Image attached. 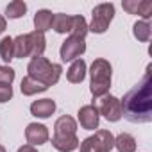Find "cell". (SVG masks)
<instances>
[{"label":"cell","instance_id":"9","mask_svg":"<svg viewBox=\"0 0 152 152\" xmlns=\"http://www.w3.org/2000/svg\"><path fill=\"white\" fill-rule=\"evenodd\" d=\"M122 7L129 13V15H138L141 16L145 22L152 16V2L148 0H124Z\"/></svg>","mask_w":152,"mask_h":152},{"label":"cell","instance_id":"24","mask_svg":"<svg viewBox=\"0 0 152 152\" xmlns=\"http://www.w3.org/2000/svg\"><path fill=\"white\" fill-rule=\"evenodd\" d=\"M95 136H97V140H99V143L102 147V152H111L113 150V147H115V136H113L111 131L100 129V131L95 132Z\"/></svg>","mask_w":152,"mask_h":152},{"label":"cell","instance_id":"15","mask_svg":"<svg viewBox=\"0 0 152 152\" xmlns=\"http://www.w3.org/2000/svg\"><path fill=\"white\" fill-rule=\"evenodd\" d=\"M79 138L75 136H68V138H52V147L59 152H73L75 148H79Z\"/></svg>","mask_w":152,"mask_h":152},{"label":"cell","instance_id":"10","mask_svg":"<svg viewBox=\"0 0 152 152\" xmlns=\"http://www.w3.org/2000/svg\"><path fill=\"white\" fill-rule=\"evenodd\" d=\"M77 134V122L72 116L63 115L56 120L54 124V138H68V136H75Z\"/></svg>","mask_w":152,"mask_h":152},{"label":"cell","instance_id":"13","mask_svg":"<svg viewBox=\"0 0 152 152\" xmlns=\"http://www.w3.org/2000/svg\"><path fill=\"white\" fill-rule=\"evenodd\" d=\"M52 22H54V13L48 11V9H39L34 15V27H36L34 31L45 34L47 31L52 29Z\"/></svg>","mask_w":152,"mask_h":152},{"label":"cell","instance_id":"14","mask_svg":"<svg viewBox=\"0 0 152 152\" xmlns=\"http://www.w3.org/2000/svg\"><path fill=\"white\" fill-rule=\"evenodd\" d=\"M13 43H15V57H29V56H32V45H31L29 34H20V36L13 38Z\"/></svg>","mask_w":152,"mask_h":152},{"label":"cell","instance_id":"19","mask_svg":"<svg viewBox=\"0 0 152 152\" xmlns=\"http://www.w3.org/2000/svg\"><path fill=\"white\" fill-rule=\"evenodd\" d=\"M29 38H31V45H32V57H41L45 48H47L45 34L38 32V31H32V32H29Z\"/></svg>","mask_w":152,"mask_h":152},{"label":"cell","instance_id":"28","mask_svg":"<svg viewBox=\"0 0 152 152\" xmlns=\"http://www.w3.org/2000/svg\"><path fill=\"white\" fill-rule=\"evenodd\" d=\"M18 152H38V148L32 147V145H22V147L18 148Z\"/></svg>","mask_w":152,"mask_h":152},{"label":"cell","instance_id":"17","mask_svg":"<svg viewBox=\"0 0 152 152\" xmlns=\"http://www.w3.org/2000/svg\"><path fill=\"white\" fill-rule=\"evenodd\" d=\"M20 90H22V93H23L25 97H32V95H36V93L47 91L48 88H47V86H43L41 83H38V81H34V79H31L29 75H27V77H23V79H22Z\"/></svg>","mask_w":152,"mask_h":152},{"label":"cell","instance_id":"29","mask_svg":"<svg viewBox=\"0 0 152 152\" xmlns=\"http://www.w3.org/2000/svg\"><path fill=\"white\" fill-rule=\"evenodd\" d=\"M6 29H7V22H6V18L2 15H0V34H2Z\"/></svg>","mask_w":152,"mask_h":152},{"label":"cell","instance_id":"21","mask_svg":"<svg viewBox=\"0 0 152 152\" xmlns=\"http://www.w3.org/2000/svg\"><path fill=\"white\" fill-rule=\"evenodd\" d=\"M25 13H27V4L23 0H13L6 7V16L11 18V20L22 18V16H25Z\"/></svg>","mask_w":152,"mask_h":152},{"label":"cell","instance_id":"8","mask_svg":"<svg viewBox=\"0 0 152 152\" xmlns=\"http://www.w3.org/2000/svg\"><path fill=\"white\" fill-rule=\"evenodd\" d=\"M25 138H27V145L39 147V145H43V143H47L50 140V132H48V127L47 125L38 124V122H32L25 129Z\"/></svg>","mask_w":152,"mask_h":152},{"label":"cell","instance_id":"3","mask_svg":"<svg viewBox=\"0 0 152 152\" xmlns=\"http://www.w3.org/2000/svg\"><path fill=\"white\" fill-rule=\"evenodd\" d=\"M111 75H113V66L107 59H95L90 68V91L93 99H100L109 93L111 88Z\"/></svg>","mask_w":152,"mask_h":152},{"label":"cell","instance_id":"4","mask_svg":"<svg viewBox=\"0 0 152 152\" xmlns=\"http://www.w3.org/2000/svg\"><path fill=\"white\" fill-rule=\"evenodd\" d=\"M115 18V6L106 2V4H99L95 6V9L91 11V23L88 25V32L93 34H104L109 29V23Z\"/></svg>","mask_w":152,"mask_h":152},{"label":"cell","instance_id":"27","mask_svg":"<svg viewBox=\"0 0 152 152\" xmlns=\"http://www.w3.org/2000/svg\"><path fill=\"white\" fill-rule=\"evenodd\" d=\"M13 99V86L11 84H0V104H6Z\"/></svg>","mask_w":152,"mask_h":152},{"label":"cell","instance_id":"23","mask_svg":"<svg viewBox=\"0 0 152 152\" xmlns=\"http://www.w3.org/2000/svg\"><path fill=\"white\" fill-rule=\"evenodd\" d=\"M0 57H2L4 63H9L11 59H15V43L11 36L0 39Z\"/></svg>","mask_w":152,"mask_h":152},{"label":"cell","instance_id":"26","mask_svg":"<svg viewBox=\"0 0 152 152\" xmlns=\"http://www.w3.org/2000/svg\"><path fill=\"white\" fill-rule=\"evenodd\" d=\"M15 81V70L7 64L0 66V84H13Z\"/></svg>","mask_w":152,"mask_h":152},{"label":"cell","instance_id":"11","mask_svg":"<svg viewBox=\"0 0 152 152\" xmlns=\"http://www.w3.org/2000/svg\"><path fill=\"white\" fill-rule=\"evenodd\" d=\"M86 73H88V66H86V61L84 59H75L70 68L66 70V79L72 83V84H81L84 79H86Z\"/></svg>","mask_w":152,"mask_h":152},{"label":"cell","instance_id":"18","mask_svg":"<svg viewBox=\"0 0 152 152\" xmlns=\"http://www.w3.org/2000/svg\"><path fill=\"white\" fill-rule=\"evenodd\" d=\"M86 34H88V22L84 20V16H81V15L72 16L70 36H72V38H81V39H84Z\"/></svg>","mask_w":152,"mask_h":152},{"label":"cell","instance_id":"16","mask_svg":"<svg viewBox=\"0 0 152 152\" xmlns=\"http://www.w3.org/2000/svg\"><path fill=\"white\" fill-rule=\"evenodd\" d=\"M115 147L118 152H136V140L129 132H120L115 138Z\"/></svg>","mask_w":152,"mask_h":152},{"label":"cell","instance_id":"2","mask_svg":"<svg viewBox=\"0 0 152 152\" xmlns=\"http://www.w3.org/2000/svg\"><path fill=\"white\" fill-rule=\"evenodd\" d=\"M63 73V66L57 63H50L47 57H32L27 64V75L31 79L41 83L43 86L50 88L59 83Z\"/></svg>","mask_w":152,"mask_h":152},{"label":"cell","instance_id":"6","mask_svg":"<svg viewBox=\"0 0 152 152\" xmlns=\"http://www.w3.org/2000/svg\"><path fill=\"white\" fill-rule=\"evenodd\" d=\"M86 52V41L81 38H66L59 48V56L63 61H75Z\"/></svg>","mask_w":152,"mask_h":152},{"label":"cell","instance_id":"20","mask_svg":"<svg viewBox=\"0 0 152 152\" xmlns=\"http://www.w3.org/2000/svg\"><path fill=\"white\" fill-rule=\"evenodd\" d=\"M70 27H72V16H70V15H64V13L54 15L52 29H54L57 34H66V32H70Z\"/></svg>","mask_w":152,"mask_h":152},{"label":"cell","instance_id":"22","mask_svg":"<svg viewBox=\"0 0 152 152\" xmlns=\"http://www.w3.org/2000/svg\"><path fill=\"white\" fill-rule=\"evenodd\" d=\"M132 34H134V38H136L138 41L147 43V41L150 39V34H152V31H150V23L145 22V20H138V22L132 25Z\"/></svg>","mask_w":152,"mask_h":152},{"label":"cell","instance_id":"7","mask_svg":"<svg viewBox=\"0 0 152 152\" xmlns=\"http://www.w3.org/2000/svg\"><path fill=\"white\" fill-rule=\"evenodd\" d=\"M77 120H79L81 127L86 129V131H95V129H99L100 115H99L97 106H95V104H86V106H83V107L77 111Z\"/></svg>","mask_w":152,"mask_h":152},{"label":"cell","instance_id":"25","mask_svg":"<svg viewBox=\"0 0 152 152\" xmlns=\"http://www.w3.org/2000/svg\"><path fill=\"white\" fill-rule=\"evenodd\" d=\"M79 148H81V152H102V147H100V143H99V140H97L95 134L84 138L79 143Z\"/></svg>","mask_w":152,"mask_h":152},{"label":"cell","instance_id":"30","mask_svg":"<svg viewBox=\"0 0 152 152\" xmlns=\"http://www.w3.org/2000/svg\"><path fill=\"white\" fill-rule=\"evenodd\" d=\"M0 152H6V147L4 145H0Z\"/></svg>","mask_w":152,"mask_h":152},{"label":"cell","instance_id":"5","mask_svg":"<svg viewBox=\"0 0 152 152\" xmlns=\"http://www.w3.org/2000/svg\"><path fill=\"white\" fill-rule=\"evenodd\" d=\"M99 115H102L107 122H118L122 118V104L120 99H116L115 95H104L99 100Z\"/></svg>","mask_w":152,"mask_h":152},{"label":"cell","instance_id":"1","mask_svg":"<svg viewBox=\"0 0 152 152\" xmlns=\"http://www.w3.org/2000/svg\"><path fill=\"white\" fill-rule=\"evenodd\" d=\"M152 64L147 66L143 79L129 90L122 104V116H125L132 124H148L152 122Z\"/></svg>","mask_w":152,"mask_h":152},{"label":"cell","instance_id":"12","mask_svg":"<svg viewBox=\"0 0 152 152\" xmlns=\"http://www.w3.org/2000/svg\"><path fill=\"white\" fill-rule=\"evenodd\" d=\"M56 111V102L52 99H39L31 104V115L36 118H50Z\"/></svg>","mask_w":152,"mask_h":152}]
</instances>
